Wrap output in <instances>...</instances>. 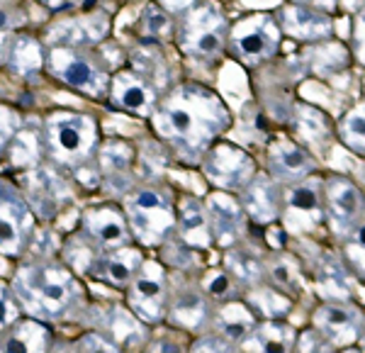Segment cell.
I'll list each match as a JSON object with an SVG mask.
<instances>
[{"label":"cell","instance_id":"obj_10","mask_svg":"<svg viewBox=\"0 0 365 353\" xmlns=\"http://www.w3.org/2000/svg\"><path fill=\"white\" fill-rule=\"evenodd\" d=\"M49 139L56 156L76 161L91 154L96 144V125L81 115H56L49 120Z\"/></svg>","mask_w":365,"mask_h":353},{"label":"cell","instance_id":"obj_31","mask_svg":"<svg viewBox=\"0 0 365 353\" xmlns=\"http://www.w3.org/2000/svg\"><path fill=\"white\" fill-rule=\"evenodd\" d=\"M17 319H20V302H17L13 287L0 280V334Z\"/></svg>","mask_w":365,"mask_h":353},{"label":"cell","instance_id":"obj_23","mask_svg":"<svg viewBox=\"0 0 365 353\" xmlns=\"http://www.w3.org/2000/svg\"><path fill=\"white\" fill-rule=\"evenodd\" d=\"M282 27L290 37L295 39H319L327 37L329 29V17H324L322 13H317L314 8L307 5H287L282 10Z\"/></svg>","mask_w":365,"mask_h":353},{"label":"cell","instance_id":"obj_32","mask_svg":"<svg viewBox=\"0 0 365 353\" xmlns=\"http://www.w3.org/2000/svg\"><path fill=\"white\" fill-rule=\"evenodd\" d=\"M292 353H339V351L334 349L329 341H324L314 329H312V332L297 334V341H295V349H292Z\"/></svg>","mask_w":365,"mask_h":353},{"label":"cell","instance_id":"obj_39","mask_svg":"<svg viewBox=\"0 0 365 353\" xmlns=\"http://www.w3.org/2000/svg\"><path fill=\"white\" fill-rule=\"evenodd\" d=\"M297 5H307V8L309 5H314V8L317 5H319V8H331L334 0H297Z\"/></svg>","mask_w":365,"mask_h":353},{"label":"cell","instance_id":"obj_17","mask_svg":"<svg viewBox=\"0 0 365 353\" xmlns=\"http://www.w3.org/2000/svg\"><path fill=\"white\" fill-rule=\"evenodd\" d=\"M175 229H178L182 244L192 246V249L212 246V227L207 210L195 198H180L178 208H175Z\"/></svg>","mask_w":365,"mask_h":353},{"label":"cell","instance_id":"obj_22","mask_svg":"<svg viewBox=\"0 0 365 353\" xmlns=\"http://www.w3.org/2000/svg\"><path fill=\"white\" fill-rule=\"evenodd\" d=\"M312 168H314V161L299 146L280 144L270 154V170H273L275 183H297V180L307 178Z\"/></svg>","mask_w":365,"mask_h":353},{"label":"cell","instance_id":"obj_2","mask_svg":"<svg viewBox=\"0 0 365 353\" xmlns=\"http://www.w3.org/2000/svg\"><path fill=\"white\" fill-rule=\"evenodd\" d=\"M13 292L27 312L46 319L71 314L83 300V290L73 273L56 263H32L22 268L15 275Z\"/></svg>","mask_w":365,"mask_h":353},{"label":"cell","instance_id":"obj_9","mask_svg":"<svg viewBox=\"0 0 365 353\" xmlns=\"http://www.w3.org/2000/svg\"><path fill=\"white\" fill-rule=\"evenodd\" d=\"M314 332L334 349H344L361 339L363 314L346 302H324L314 309Z\"/></svg>","mask_w":365,"mask_h":353},{"label":"cell","instance_id":"obj_24","mask_svg":"<svg viewBox=\"0 0 365 353\" xmlns=\"http://www.w3.org/2000/svg\"><path fill=\"white\" fill-rule=\"evenodd\" d=\"M113 100L117 108H125L129 113H149L151 105H154V96H151L149 86L132 73L117 76V81L113 83Z\"/></svg>","mask_w":365,"mask_h":353},{"label":"cell","instance_id":"obj_38","mask_svg":"<svg viewBox=\"0 0 365 353\" xmlns=\"http://www.w3.org/2000/svg\"><path fill=\"white\" fill-rule=\"evenodd\" d=\"M158 3L163 5V8H168V10H187V8H192V5L197 3V0H158Z\"/></svg>","mask_w":365,"mask_h":353},{"label":"cell","instance_id":"obj_14","mask_svg":"<svg viewBox=\"0 0 365 353\" xmlns=\"http://www.w3.org/2000/svg\"><path fill=\"white\" fill-rule=\"evenodd\" d=\"M241 210L256 225H273L282 212V198L273 178L256 175L241 188Z\"/></svg>","mask_w":365,"mask_h":353},{"label":"cell","instance_id":"obj_5","mask_svg":"<svg viewBox=\"0 0 365 353\" xmlns=\"http://www.w3.org/2000/svg\"><path fill=\"white\" fill-rule=\"evenodd\" d=\"M280 217L292 234L314 232L324 222V188L317 178H302L287 188Z\"/></svg>","mask_w":365,"mask_h":353},{"label":"cell","instance_id":"obj_26","mask_svg":"<svg viewBox=\"0 0 365 353\" xmlns=\"http://www.w3.org/2000/svg\"><path fill=\"white\" fill-rule=\"evenodd\" d=\"M229 254H227V273L232 275V280L237 285H246L253 287L261 282L263 275V261L258 258V254H253L249 249H234L229 246Z\"/></svg>","mask_w":365,"mask_h":353},{"label":"cell","instance_id":"obj_35","mask_svg":"<svg viewBox=\"0 0 365 353\" xmlns=\"http://www.w3.org/2000/svg\"><path fill=\"white\" fill-rule=\"evenodd\" d=\"M170 27V20L166 13H161V10L156 8H149L146 10V22H144V29L149 34H154V37H161V34H166Z\"/></svg>","mask_w":365,"mask_h":353},{"label":"cell","instance_id":"obj_25","mask_svg":"<svg viewBox=\"0 0 365 353\" xmlns=\"http://www.w3.org/2000/svg\"><path fill=\"white\" fill-rule=\"evenodd\" d=\"M246 305L251 307L253 314H261L263 319H282L292 309V300L285 292L268 285H253L251 295L246 297Z\"/></svg>","mask_w":365,"mask_h":353},{"label":"cell","instance_id":"obj_27","mask_svg":"<svg viewBox=\"0 0 365 353\" xmlns=\"http://www.w3.org/2000/svg\"><path fill=\"white\" fill-rule=\"evenodd\" d=\"M205 297L207 295H202V292H185L178 300H173V305H168V314H173L175 322L185 329L205 327L210 319L207 300Z\"/></svg>","mask_w":365,"mask_h":353},{"label":"cell","instance_id":"obj_6","mask_svg":"<svg viewBox=\"0 0 365 353\" xmlns=\"http://www.w3.org/2000/svg\"><path fill=\"white\" fill-rule=\"evenodd\" d=\"M324 220L331 222L334 234L341 239L361 237L363 195L344 178H334L324 185Z\"/></svg>","mask_w":365,"mask_h":353},{"label":"cell","instance_id":"obj_19","mask_svg":"<svg viewBox=\"0 0 365 353\" xmlns=\"http://www.w3.org/2000/svg\"><path fill=\"white\" fill-rule=\"evenodd\" d=\"M54 71L63 83L78 88V91L93 93V96L103 91L105 81L100 76V71L88 58L73 54V51H58L54 56Z\"/></svg>","mask_w":365,"mask_h":353},{"label":"cell","instance_id":"obj_42","mask_svg":"<svg viewBox=\"0 0 365 353\" xmlns=\"http://www.w3.org/2000/svg\"><path fill=\"white\" fill-rule=\"evenodd\" d=\"M258 3H263V5H268V3H270V0H258Z\"/></svg>","mask_w":365,"mask_h":353},{"label":"cell","instance_id":"obj_36","mask_svg":"<svg viewBox=\"0 0 365 353\" xmlns=\"http://www.w3.org/2000/svg\"><path fill=\"white\" fill-rule=\"evenodd\" d=\"M13 129H15V117L8 113V110L0 108V149L8 144V139L13 137Z\"/></svg>","mask_w":365,"mask_h":353},{"label":"cell","instance_id":"obj_16","mask_svg":"<svg viewBox=\"0 0 365 353\" xmlns=\"http://www.w3.org/2000/svg\"><path fill=\"white\" fill-rule=\"evenodd\" d=\"M141 263H144V256H141L137 246H125V249L105 251V254L96 256L91 266V275H96L98 280L108 282L113 287H127Z\"/></svg>","mask_w":365,"mask_h":353},{"label":"cell","instance_id":"obj_8","mask_svg":"<svg viewBox=\"0 0 365 353\" xmlns=\"http://www.w3.org/2000/svg\"><path fill=\"white\" fill-rule=\"evenodd\" d=\"M81 225H83V239L103 254L132 246V232H129L125 212L113 205L86 210Z\"/></svg>","mask_w":365,"mask_h":353},{"label":"cell","instance_id":"obj_21","mask_svg":"<svg viewBox=\"0 0 365 353\" xmlns=\"http://www.w3.org/2000/svg\"><path fill=\"white\" fill-rule=\"evenodd\" d=\"M253 353H292L297 341L295 327L282 319H263L253 327L251 337L246 339Z\"/></svg>","mask_w":365,"mask_h":353},{"label":"cell","instance_id":"obj_11","mask_svg":"<svg viewBox=\"0 0 365 353\" xmlns=\"http://www.w3.org/2000/svg\"><path fill=\"white\" fill-rule=\"evenodd\" d=\"M232 42L241 58H246V61H263V58H270L278 51L280 32L278 25L270 17L256 15L239 22L237 29H234Z\"/></svg>","mask_w":365,"mask_h":353},{"label":"cell","instance_id":"obj_15","mask_svg":"<svg viewBox=\"0 0 365 353\" xmlns=\"http://www.w3.org/2000/svg\"><path fill=\"white\" fill-rule=\"evenodd\" d=\"M251 158L232 146H220L212 151V156L205 161V173L212 183H217L225 190H237L251 180Z\"/></svg>","mask_w":365,"mask_h":353},{"label":"cell","instance_id":"obj_1","mask_svg":"<svg viewBox=\"0 0 365 353\" xmlns=\"http://www.w3.org/2000/svg\"><path fill=\"white\" fill-rule=\"evenodd\" d=\"M227 125V110L215 96L185 86L170 96L158 115V127L168 139L182 144V149L195 154L205 149L212 137Z\"/></svg>","mask_w":365,"mask_h":353},{"label":"cell","instance_id":"obj_3","mask_svg":"<svg viewBox=\"0 0 365 353\" xmlns=\"http://www.w3.org/2000/svg\"><path fill=\"white\" fill-rule=\"evenodd\" d=\"M125 217L132 237L144 246H156L175 229V208L166 193L141 188L127 198Z\"/></svg>","mask_w":365,"mask_h":353},{"label":"cell","instance_id":"obj_20","mask_svg":"<svg viewBox=\"0 0 365 353\" xmlns=\"http://www.w3.org/2000/svg\"><path fill=\"white\" fill-rule=\"evenodd\" d=\"M212 322H215V334H220L227 341L237 344V341H246L251 337L253 327L258 324V317L253 314L246 302L227 300V302L220 305V309H217Z\"/></svg>","mask_w":365,"mask_h":353},{"label":"cell","instance_id":"obj_7","mask_svg":"<svg viewBox=\"0 0 365 353\" xmlns=\"http://www.w3.org/2000/svg\"><path fill=\"white\" fill-rule=\"evenodd\" d=\"M32 237V215L13 185L0 180V256H20Z\"/></svg>","mask_w":365,"mask_h":353},{"label":"cell","instance_id":"obj_37","mask_svg":"<svg viewBox=\"0 0 365 353\" xmlns=\"http://www.w3.org/2000/svg\"><path fill=\"white\" fill-rule=\"evenodd\" d=\"M151 353H185V346L166 334V337H161V339L156 341L154 349H151Z\"/></svg>","mask_w":365,"mask_h":353},{"label":"cell","instance_id":"obj_13","mask_svg":"<svg viewBox=\"0 0 365 353\" xmlns=\"http://www.w3.org/2000/svg\"><path fill=\"white\" fill-rule=\"evenodd\" d=\"M212 227V241H217L220 246H234L244 232V210L241 205L227 193H212L205 203Z\"/></svg>","mask_w":365,"mask_h":353},{"label":"cell","instance_id":"obj_34","mask_svg":"<svg viewBox=\"0 0 365 353\" xmlns=\"http://www.w3.org/2000/svg\"><path fill=\"white\" fill-rule=\"evenodd\" d=\"M76 351L78 353H122L115 341H110L108 337H103V334H98V332L86 334V337L78 341Z\"/></svg>","mask_w":365,"mask_h":353},{"label":"cell","instance_id":"obj_41","mask_svg":"<svg viewBox=\"0 0 365 353\" xmlns=\"http://www.w3.org/2000/svg\"><path fill=\"white\" fill-rule=\"evenodd\" d=\"M44 3H46V5H61L63 0H44Z\"/></svg>","mask_w":365,"mask_h":353},{"label":"cell","instance_id":"obj_30","mask_svg":"<svg viewBox=\"0 0 365 353\" xmlns=\"http://www.w3.org/2000/svg\"><path fill=\"white\" fill-rule=\"evenodd\" d=\"M234 287H237V282L232 280V275H229L225 268L210 270V273L202 278V292H205V295L225 300V302H227V300H234L232 297Z\"/></svg>","mask_w":365,"mask_h":353},{"label":"cell","instance_id":"obj_33","mask_svg":"<svg viewBox=\"0 0 365 353\" xmlns=\"http://www.w3.org/2000/svg\"><path fill=\"white\" fill-rule=\"evenodd\" d=\"M187 353H234V344L212 332V334H202L200 339H195V344L190 346Z\"/></svg>","mask_w":365,"mask_h":353},{"label":"cell","instance_id":"obj_40","mask_svg":"<svg viewBox=\"0 0 365 353\" xmlns=\"http://www.w3.org/2000/svg\"><path fill=\"white\" fill-rule=\"evenodd\" d=\"M5 27H8V15L0 10V29H5Z\"/></svg>","mask_w":365,"mask_h":353},{"label":"cell","instance_id":"obj_12","mask_svg":"<svg viewBox=\"0 0 365 353\" xmlns=\"http://www.w3.org/2000/svg\"><path fill=\"white\" fill-rule=\"evenodd\" d=\"M227 42V20L217 10L202 8L187 20L182 46L192 56H215Z\"/></svg>","mask_w":365,"mask_h":353},{"label":"cell","instance_id":"obj_29","mask_svg":"<svg viewBox=\"0 0 365 353\" xmlns=\"http://www.w3.org/2000/svg\"><path fill=\"white\" fill-rule=\"evenodd\" d=\"M341 137L353 151L363 154V137H365V122H363V105H358L356 110H351L341 122Z\"/></svg>","mask_w":365,"mask_h":353},{"label":"cell","instance_id":"obj_4","mask_svg":"<svg viewBox=\"0 0 365 353\" xmlns=\"http://www.w3.org/2000/svg\"><path fill=\"white\" fill-rule=\"evenodd\" d=\"M127 302L132 314L146 324H158L168 314V275L158 261H144L127 285Z\"/></svg>","mask_w":365,"mask_h":353},{"label":"cell","instance_id":"obj_18","mask_svg":"<svg viewBox=\"0 0 365 353\" xmlns=\"http://www.w3.org/2000/svg\"><path fill=\"white\" fill-rule=\"evenodd\" d=\"M51 332L37 319H17L5 329L0 353H49Z\"/></svg>","mask_w":365,"mask_h":353},{"label":"cell","instance_id":"obj_28","mask_svg":"<svg viewBox=\"0 0 365 353\" xmlns=\"http://www.w3.org/2000/svg\"><path fill=\"white\" fill-rule=\"evenodd\" d=\"M263 273H268L270 280L275 282V290L285 292V295H297V292L302 290L299 275H295V266L282 254L275 256L270 263H263Z\"/></svg>","mask_w":365,"mask_h":353}]
</instances>
